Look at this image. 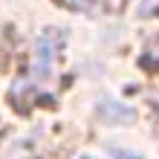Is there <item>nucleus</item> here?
<instances>
[{
	"label": "nucleus",
	"instance_id": "nucleus-3",
	"mask_svg": "<svg viewBox=\"0 0 159 159\" xmlns=\"http://www.w3.org/2000/svg\"><path fill=\"white\" fill-rule=\"evenodd\" d=\"M119 159H136V156H130V153H116Z\"/></svg>",
	"mask_w": 159,
	"mask_h": 159
},
{
	"label": "nucleus",
	"instance_id": "nucleus-1",
	"mask_svg": "<svg viewBox=\"0 0 159 159\" xmlns=\"http://www.w3.org/2000/svg\"><path fill=\"white\" fill-rule=\"evenodd\" d=\"M61 43V35L58 32H46L41 43H38V78L46 75V70L52 67V58H55V49Z\"/></svg>",
	"mask_w": 159,
	"mask_h": 159
},
{
	"label": "nucleus",
	"instance_id": "nucleus-2",
	"mask_svg": "<svg viewBox=\"0 0 159 159\" xmlns=\"http://www.w3.org/2000/svg\"><path fill=\"white\" fill-rule=\"evenodd\" d=\"M67 3H70V6H75V9H90L96 0H67Z\"/></svg>",
	"mask_w": 159,
	"mask_h": 159
}]
</instances>
